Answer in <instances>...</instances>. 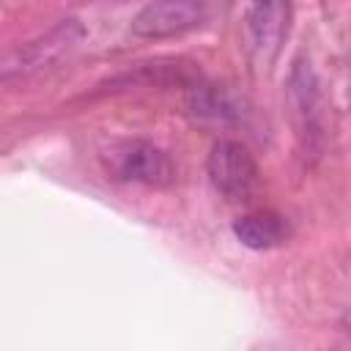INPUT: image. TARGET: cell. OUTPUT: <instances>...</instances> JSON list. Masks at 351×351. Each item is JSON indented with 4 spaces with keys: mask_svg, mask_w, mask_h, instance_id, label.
I'll list each match as a JSON object with an SVG mask.
<instances>
[{
    "mask_svg": "<svg viewBox=\"0 0 351 351\" xmlns=\"http://www.w3.org/2000/svg\"><path fill=\"white\" fill-rule=\"evenodd\" d=\"M107 170L132 184H145V186H170L176 181V167L170 156L148 143V140H121L107 151Z\"/></svg>",
    "mask_w": 351,
    "mask_h": 351,
    "instance_id": "6da1fadb",
    "label": "cell"
},
{
    "mask_svg": "<svg viewBox=\"0 0 351 351\" xmlns=\"http://www.w3.org/2000/svg\"><path fill=\"white\" fill-rule=\"evenodd\" d=\"M206 170H208L211 184L230 200H247L258 189V181H261L255 156L239 140L214 143L206 159Z\"/></svg>",
    "mask_w": 351,
    "mask_h": 351,
    "instance_id": "7a4b0ae2",
    "label": "cell"
},
{
    "mask_svg": "<svg viewBox=\"0 0 351 351\" xmlns=\"http://www.w3.org/2000/svg\"><path fill=\"white\" fill-rule=\"evenodd\" d=\"M291 0H250L247 3V47L252 60L261 69H269L280 55V47L288 36Z\"/></svg>",
    "mask_w": 351,
    "mask_h": 351,
    "instance_id": "3957f363",
    "label": "cell"
},
{
    "mask_svg": "<svg viewBox=\"0 0 351 351\" xmlns=\"http://www.w3.org/2000/svg\"><path fill=\"white\" fill-rule=\"evenodd\" d=\"M206 19L203 0H154L132 22V30L143 38H167L197 27Z\"/></svg>",
    "mask_w": 351,
    "mask_h": 351,
    "instance_id": "277c9868",
    "label": "cell"
},
{
    "mask_svg": "<svg viewBox=\"0 0 351 351\" xmlns=\"http://www.w3.org/2000/svg\"><path fill=\"white\" fill-rule=\"evenodd\" d=\"M233 236L250 250H271L291 236V225L277 211H250L233 222Z\"/></svg>",
    "mask_w": 351,
    "mask_h": 351,
    "instance_id": "5b68a950",
    "label": "cell"
},
{
    "mask_svg": "<svg viewBox=\"0 0 351 351\" xmlns=\"http://www.w3.org/2000/svg\"><path fill=\"white\" fill-rule=\"evenodd\" d=\"M186 107L192 115L206 121H241L244 115V101L239 96L206 82H195L192 88H186Z\"/></svg>",
    "mask_w": 351,
    "mask_h": 351,
    "instance_id": "8992f818",
    "label": "cell"
}]
</instances>
